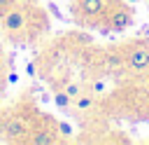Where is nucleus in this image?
Segmentation results:
<instances>
[{
    "mask_svg": "<svg viewBox=\"0 0 149 145\" xmlns=\"http://www.w3.org/2000/svg\"><path fill=\"white\" fill-rule=\"evenodd\" d=\"M123 65L133 72H144L149 68V44L147 42H135L123 51Z\"/></svg>",
    "mask_w": 149,
    "mask_h": 145,
    "instance_id": "nucleus-1",
    "label": "nucleus"
},
{
    "mask_svg": "<svg viewBox=\"0 0 149 145\" xmlns=\"http://www.w3.org/2000/svg\"><path fill=\"white\" fill-rule=\"evenodd\" d=\"M28 9H23V7H12L7 14H2L0 16V26H2V30L5 33H23L26 28H28Z\"/></svg>",
    "mask_w": 149,
    "mask_h": 145,
    "instance_id": "nucleus-2",
    "label": "nucleus"
},
{
    "mask_svg": "<svg viewBox=\"0 0 149 145\" xmlns=\"http://www.w3.org/2000/svg\"><path fill=\"white\" fill-rule=\"evenodd\" d=\"M2 133H5L7 140L16 143V140H26V133H30V131H28V124L21 117H9L2 126Z\"/></svg>",
    "mask_w": 149,
    "mask_h": 145,
    "instance_id": "nucleus-3",
    "label": "nucleus"
},
{
    "mask_svg": "<svg viewBox=\"0 0 149 145\" xmlns=\"http://www.w3.org/2000/svg\"><path fill=\"white\" fill-rule=\"evenodd\" d=\"M109 26H112V30H126L128 26H133V9H128V7H123V5H119L112 14H109Z\"/></svg>",
    "mask_w": 149,
    "mask_h": 145,
    "instance_id": "nucleus-4",
    "label": "nucleus"
},
{
    "mask_svg": "<svg viewBox=\"0 0 149 145\" xmlns=\"http://www.w3.org/2000/svg\"><path fill=\"white\" fill-rule=\"evenodd\" d=\"M26 143H30V145H56V143H61V136L56 131H49V129H35V131H30V138H26Z\"/></svg>",
    "mask_w": 149,
    "mask_h": 145,
    "instance_id": "nucleus-5",
    "label": "nucleus"
},
{
    "mask_svg": "<svg viewBox=\"0 0 149 145\" xmlns=\"http://www.w3.org/2000/svg\"><path fill=\"white\" fill-rule=\"evenodd\" d=\"M79 9L86 16H100L105 9V0H79Z\"/></svg>",
    "mask_w": 149,
    "mask_h": 145,
    "instance_id": "nucleus-6",
    "label": "nucleus"
},
{
    "mask_svg": "<svg viewBox=\"0 0 149 145\" xmlns=\"http://www.w3.org/2000/svg\"><path fill=\"white\" fill-rule=\"evenodd\" d=\"M93 105H95V94H93V91H91V94H84V91H81V94L74 98V108H77L79 112H86V110H91Z\"/></svg>",
    "mask_w": 149,
    "mask_h": 145,
    "instance_id": "nucleus-7",
    "label": "nucleus"
},
{
    "mask_svg": "<svg viewBox=\"0 0 149 145\" xmlns=\"http://www.w3.org/2000/svg\"><path fill=\"white\" fill-rule=\"evenodd\" d=\"M63 91H65V94H68V96L74 101V98L81 94V87H79L77 82H65V84H63Z\"/></svg>",
    "mask_w": 149,
    "mask_h": 145,
    "instance_id": "nucleus-8",
    "label": "nucleus"
},
{
    "mask_svg": "<svg viewBox=\"0 0 149 145\" xmlns=\"http://www.w3.org/2000/svg\"><path fill=\"white\" fill-rule=\"evenodd\" d=\"M54 103L58 105V108H70V103H72V98L65 94V91H56L54 94Z\"/></svg>",
    "mask_w": 149,
    "mask_h": 145,
    "instance_id": "nucleus-9",
    "label": "nucleus"
},
{
    "mask_svg": "<svg viewBox=\"0 0 149 145\" xmlns=\"http://www.w3.org/2000/svg\"><path fill=\"white\" fill-rule=\"evenodd\" d=\"M56 131H61V136H72V126L68 124V122H56Z\"/></svg>",
    "mask_w": 149,
    "mask_h": 145,
    "instance_id": "nucleus-10",
    "label": "nucleus"
},
{
    "mask_svg": "<svg viewBox=\"0 0 149 145\" xmlns=\"http://www.w3.org/2000/svg\"><path fill=\"white\" fill-rule=\"evenodd\" d=\"M14 5H16V0H0V16H2V14H7Z\"/></svg>",
    "mask_w": 149,
    "mask_h": 145,
    "instance_id": "nucleus-11",
    "label": "nucleus"
},
{
    "mask_svg": "<svg viewBox=\"0 0 149 145\" xmlns=\"http://www.w3.org/2000/svg\"><path fill=\"white\" fill-rule=\"evenodd\" d=\"M91 91H93L95 96H100V94L105 91V82H102V80H95V82L91 84Z\"/></svg>",
    "mask_w": 149,
    "mask_h": 145,
    "instance_id": "nucleus-12",
    "label": "nucleus"
},
{
    "mask_svg": "<svg viewBox=\"0 0 149 145\" xmlns=\"http://www.w3.org/2000/svg\"><path fill=\"white\" fill-rule=\"evenodd\" d=\"M49 9H51V14H56V19H61V9L56 5H49Z\"/></svg>",
    "mask_w": 149,
    "mask_h": 145,
    "instance_id": "nucleus-13",
    "label": "nucleus"
},
{
    "mask_svg": "<svg viewBox=\"0 0 149 145\" xmlns=\"http://www.w3.org/2000/svg\"><path fill=\"white\" fill-rule=\"evenodd\" d=\"M26 72H28L30 77H35V65H33V63H28V65H26Z\"/></svg>",
    "mask_w": 149,
    "mask_h": 145,
    "instance_id": "nucleus-14",
    "label": "nucleus"
},
{
    "mask_svg": "<svg viewBox=\"0 0 149 145\" xmlns=\"http://www.w3.org/2000/svg\"><path fill=\"white\" fill-rule=\"evenodd\" d=\"M142 82H144V84H147V87H149V68H147V70H144V75H142Z\"/></svg>",
    "mask_w": 149,
    "mask_h": 145,
    "instance_id": "nucleus-15",
    "label": "nucleus"
},
{
    "mask_svg": "<svg viewBox=\"0 0 149 145\" xmlns=\"http://www.w3.org/2000/svg\"><path fill=\"white\" fill-rule=\"evenodd\" d=\"M7 80H9V82H16V80H19V75H16V72H9V75H7Z\"/></svg>",
    "mask_w": 149,
    "mask_h": 145,
    "instance_id": "nucleus-16",
    "label": "nucleus"
},
{
    "mask_svg": "<svg viewBox=\"0 0 149 145\" xmlns=\"http://www.w3.org/2000/svg\"><path fill=\"white\" fill-rule=\"evenodd\" d=\"M142 115H144V119H149V105H147V108L142 110Z\"/></svg>",
    "mask_w": 149,
    "mask_h": 145,
    "instance_id": "nucleus-17",
    "label": "nucleus"
},
{
    "mask_svg": "<svg viewBox=\"0 0 149 145\" xmlns=\"http://www.w3.org/2000/svg\"><path fill=\"white\" fill-rule=\"evenodd\" d=\"M0 63H2V51H0Z\"/></svg>",
    "mask_w": 149,
    "mask_h": 145,
    "instance_id": "nucleus-18",
    "label": "nucleus"
},
{
    "mask_svg": "<svg viewBox=\"0 0 149 145\" xmlns=\"http://www.w3.org/2000/svg\"><path fill=\"white\" fill-rule=\"evenodd\" d=\"M128 2H135V0H128Z\"/></svg>",
    "mask_w": 149,
    "mask_h": 145,
    "instance_id": "nucleus-19",
    "label": "nucleus"
},
{
    "mask_svg": "<svg viewBox=\"0 0 149 145\" xmlns=\"http://www.w3.org/2000/svg\"><path fill=\"white\" fill-rule=\"evenodd\" d=\"M147 2H149V0H147Z\"/></svg>",
    "mask_w": 149,
    "mask_h": 145,
    "instance_id": "nucleus-20",
    "label": "nucleus"
}]
</instances>
